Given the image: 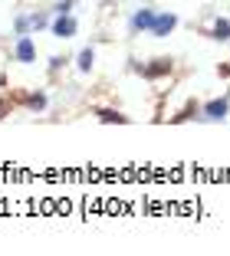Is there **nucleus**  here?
<instances>
[{
    "instance_id": "f257e3e1",
    "label": "nucleus",
    "mask_w": 230,
    "mask_h": 256,
    "mask_svg": "<svg viewBox=\"0 0 230 256\" xmlns=\"http://www.w3.org/2000/svg\"><path fill=\"white\" fill-rule=\"evenodd\" d=\"M53 33H56V36H73L76 33V20L73 16H60V20L53 23Z\"/></svg>"
},
{
    "instance_id": "423d86ee",
    "label": "nucleus",
    "mask_w": 230,
    "mask_h": 256,
    "mask_svg": "<svg viewBox=\"0 0 230 256\" xmlns=\"http://www.w3.org/2000/svg\"><path fill=\"white\" fill-rule=\"evenodd\" d=\"M214 36H217V40H227V36H230V23H227V20H217Z\"/></svg>"
},
{
    "instance_id": "0eeeda50",
    "label": "nucleus",
    "mask_w": 230,
    "mask_h": 256,
    "mask_svg": "<svg viewBox=\"0 0 230 256\" xmlns=\"http://www.w3.org/2000/svg\"><path fill=\"white\" fill-rule=\"evenodd\" d=\"M161 72H168V62L164 60H158V66H148V76H161Z\"/></svg>"
},
{
    "instance_id": "1a4fd4ad",
    "label": "nucleus",
    "mask_w": 230,
    "mask_h": 256,
    "mask_svg": "<svg viewBox=\"0 0 230 256\" xmlns=\"http://www.w3.org/2000/svg\"><path fill=\"white\" fill-rule=\"evenodd\" d=\"M102 122H125L122 115H115V112H102Z\"/></svg>"
},
{
    "instance_id": "39448f33",
    "label": "nucleus",
    "mask_w": 230,
    "mask_h": 256,
    "mask_svg": "<svg viewBox=\"0 0 230 256\" xmlns=\"http://www.w3.org/2000/svg\"><path fill=\"white\" fill-rule=\"evenodd\" d=\"M132 23H135V26H138V30H148L151 23H155V16H151V10H138Z\"/></svg>"
},
{
    "instance_id": "7ed1b4c3",
    "label": "nucleus",
    "mask_w": 230,
    "mask_h": 256,
    "mask_svg": "<svg viewBox=\"0 0 230 256\" xmlns=\"http://www.w3.org/2000/svg\"><path fill=\"white\" fill-rule=\"evenodd\" d=\"M17 60H20V62H33V43H30V36H23L20 43H17Z\"/></svg>"
},
{
    "instance_id": "f03ea898",
    "label": "nucleus",
    "mask_w": 230,
    "mask_h": 256,
    "mask_svg": "<svg viewBox=\"0 0 230 256\" xmlns=\"http://www.w3.org/2000/svg\"><path fill=\"white\" fill-rule=\"evenodd\" d=\"M174 23H178L174 16H171V14H164V16H158V20L151 23V30H155V36H164V33H171V30H174Z\"/></svg>"
},
{
    "instance_id": "6e6552de",
    "label": "nucleus",
    "mask_w": 230,
    "mask_h": 256,
    "mask_svg": "<svg viewBox=\"0 0 230 256\" xmlns=\"http://www.w3.org/2000/svg\"><path fill=\"white\" fill-rule=\"evenodd\" d=\"M79 66H82V69H89V66H92V53H89V50L79 56Z\"/></svg>"
},
{
    "instance_id": "20e7f679",
    "label": "nucleus",
    "mask_w": 230,
    "mask_h": 256,
    "mask_svg": "<svg viewBox=\"0 0 230 256\" xmlns=\"http://www.w3.org/2000/svg\"><path fill=\"white\" fill-rule=\"evenodd\" d=\"M204 112H207V118H223V115H227V102H223V98H217V102H210Z\"/></svg>"
}]
</instances>
